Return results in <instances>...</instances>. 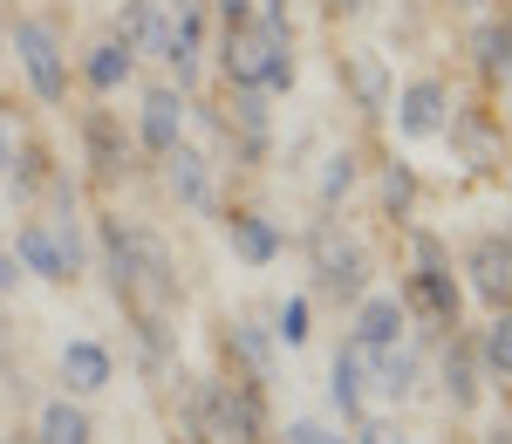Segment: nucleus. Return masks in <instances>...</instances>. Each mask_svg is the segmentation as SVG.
Listing matches in <instances>:
<instances>
[{
	"label": "nucleus",
	"instance_id": "nucleus-1",
	"mask_svg": "<svg viewBox=\"0 0 512 444\" xmlns=\"http://www.w3.org/2000/svg\"><path fill=\"white\" fill-rule=\"evenodd\" d=\"M110 274H117V294L144 315V335H158L164 308H171V294H178L164 246L151 240V233H123V226H110Z\"/></svg>",
	"mask_w": 512,
	"mask_h": 444
},
{
	"label": "nucleus",
	"instance_id": "nucleus-2",
	"mask_svg": "<svg viewBox=\"0 0 512 444\" xmlns=\"http://www.w3.org/2000/svg\"><path fill=\"white\" fill-rule=\"evenodd\" d=\"M226 76L239 89H260V96L294 82V35L280 14H253L246 28H226Z\"/></svg>",
	"mask_w": 512,
	"mask_h": 444
},
{
	"label": "nucleus",
	"instance_id": "nucleus-3",
	"mask_svg": "<svg viewBox=\"0 0 512 444\" xmlns=\"http://www.w3.org/2000/svg\"><path fill=\"white\" fill-rule=\"evenodd\" d=\"M14 55H21V69H28V82H35L41 103H62V96H69L62 48H55V35H48L41 21H14Z\"/></svg>",
	"mask_w": 512,
	"mask_h": 444
},
{
	"label": "nucleus",
	"instance_id": "nucleus-4",
	"mask_svg": "<svg viewBox=\"0 0 512 444\" xmlns=\"http://www.w3.org/2000/svg\"><path fill=\"white\" fill-rule=\"evenodd\" d=\"M14 260H21L35 281H69V274H76V253L62 246V233H48V226H21V233H14Z\"/></svg>",
	"mask_w": 512,
	"mask_h": 444
},
{
	"label": "nucleus",
	"instance_id": "nucleus-5",
	"mask_svg": "<svg viewBox=\"0 0 512 444\" xmlns=\"http://www.w3.org/2000/svg\"><path fill=\"white\" fill-rule=\"evenodd\" d=\"M315 274H321V287L355 294V287H362V246H355L349 233H335V226H321L315 233Z\"/></svg>",
	"mask_w": 512,
	"mask_h": 444
},
{
	"label": "nucleus",
	"instance_id": "nucleus-6",
	"mask_svg": "<svg viewBox=\"0 0 512 444\" xmlns=\"http://www.w3.org/2000/svg\"><path fill=\"white\" fill-rule=\"evenodd\" d=\"M417 260H424V267H417L410 294H417V301L431 308L437 322H458V281H451V267L437 260V246H431V240H417Z\"/></svg>",
	"mask_w": 512,
	"mask_h": 444
},
{
	"label": "nucleus",
	"instance_id": "nucleus-7",
	"mask_svg": "<svg viewBox=\"0 0 512 444\" xmlns=\"http://www.w3.org/2000/svg\"><path fill=\"white\" fill-rule=\"evenodd\" d=\"M376 356H383V349H369V342H355V335L342 342V356H335V383H328L342 410H362L369 383H376Z\"/></svg>",
	"mask_w": 512,
	"mask_h": 444
},
{
	"label": "nucleus",
	"instance_id": "nucleus-8",
	"mask_svg": "<svg viewBox=\"0 0 512 444\" xmlns=\"http://www.w3.org/2000/svg\"><path fill=\"white\" fill-rule=\"evenodd\" d=\"M396 130L403 137H437L444 130V82H410L403 89V103H396Z\"/></svg>",
	"mask_w": 512,
	"mask_h": 444
},
{
	"label": "nucleus",
	"instance_id": "nucleus-9",
	"mask_svg": "<svg viewBox=\"0 0 512 444\" xmlns=\"http://www.w3.org/2000/svg\"><path fill=\"white\" fill-rule=\"evenodd\" d=\"M205 404H212V424H219L226 444H253L260 438V404H253L246 390H212Z\"/></svg>",
	"mask_w": 512,
	"mask_h": 444
},
{
	"label": "nucleus",
	"instance_id": "nucleus-10",
	"mask_svg": "<svg viewBox=\"0 0 512 444\" xmlns=\"http://www.w3.org/2000/svg\"><path fill=\"white\" fill-rule=\"evenodd\" d=\"M62 383L82 390V397L110 390V349H103V342H69V349H62Z\"/></svg>",
	"mask_w": 512,
	"mask_h": 444
},
{
	"label": "nucleus",
	"instance_id": "nucleus-11",
	"mask_svg": "<svg viewBox=\"0 0 512 444\" xmlns=\"http://www.w3.org/2000/svg\"><path fill=\"white\" fill-rule=\"evenodd\" d=\"M117 41L130 48V55H158V41H164L158 0H123L117 7Z\"/></svg>",
	"mask_w": 512,
	"mask_h": 444
},
{
	"label": "nucleus",
	"instance_id": "nucleus-12",
	"mask_svg": "<svg viewBox=\"0 0 512 444\" xmlns=\"http://www.w3.org/2000/svg\"><path fill=\"white\" fill-rule=\"evenodd\" d=\"M178 130H185L178 89H151V96H144V144H151V151H178Z\"/></svg>",
	"mask_w": 512,
	"mask_h": 444
},
{
	"label": "nucleus",
	"instance_id": "nucleus-13",
	"mask_svg": "<svg viewBox=\"0 0 512 444\" xmlns=\"http://www.w3.org/2000/svg\"><path fill=\"white\" fill-rule=\"evenodd\" d=\"M396 335H403V301H396V294H369L362 315H355V342H369V349H396Z\"/></svg>",
	"mask_w": 512,
	"mask_h": 444
},
{
	"label": "nucleus",
	"instance_id": "nucleus-14",
	"mask_svg": "<svg viewBox=\"0 0 512 444\" xmlns=\"http://www.w3.org/2000/svg\"><path fill=\"white\" fill-rule=\"evenodd\" d=\"M472 274H478V294H485V301H499V308L512 301V253L499 240H485L472 253Z\"/></svg>",
	"mask_w": 512,
	"mask_h": 444
},
{
	"label": "nucleus",
	"instance_id": "nucleus-15",
	"mask_svg": "<svg viewBox=\"0 0 512 444\" xmlns=\"http://www.w3.org/2000/svg\"><path fill=\"white\" fill-rule=\"evenodd\" d=\"M164 158H171V192H178L185 205H198V212H205V205H212V178H205V158H198V151H185V144H178V151H164Z\"/></svg>",
	"mask_w": 512,
	"mask_h": 444
},
{
	"label": "nucleus",
	"instance_id": "nucleus-16",
	"mask_svg": "<svg viewBox=\"0 0 512 444\" xmlns=\"http://www.w3.org/2000/svg\"><path fill=\"white\" fill-rule=\"evenodd\" d=\"M233 246L246 253V260H253V267H267V260L280 253V233L267 226V219H253V212H239V219H233Z\"/></svg>",
	"mask_w": 512,
	"mask_h": 444
},
{
	"label": "nucleus",
	"instance_id": "nucleus-17",
	"mask_svg": "<svg viewBox=\"0 0 512 444\" xmlns=\"http://www.w3.org/2000/svg\"><path fill=\"white\" fill-rule=\"evenodd\" d=\"M96 431H89V417H82L76 404H48L41 410V444H89Z\"/></svg>",
	"mask_w": 512,
	"mask_h": 444
},
{
	"label": "nucleus",
	"instance_id": "nucleus-18",
	"mask_svg": "<svg viewBox=\"0 0 512 444\" xmlns=\"http://www.w3.org/2000/svg\"><path fill=\"white\" fill-rule=\"evenodd\" d=\"M123 76H130V48H123V41H103V48H89V82H96V89H117Z\"/></svg>",
	"mask_w": 512,
	"mask_h": 444
},
{
	"label": "nucleus",
	"instance_id": "nucleus-19",
	"mask_svg": "<svg viewBox=\"0 0 512 444\" xmlns=\"http://www.w3.org/2000/svg\"><path fill=\"white\" fill-rule=\"evenodd\" d=\"M89 158H96V171H123V137H117V123L103 117H89Z\"/></svg>",
	"mask_w": 512,
	"mask_h": 444
},
{
	"label": "nucleus",
	"instance_id": "nucleus-20",
	"mask_svg": "<svg viewBox=\"0 0 512 444\" xmlns=\"http://www.w3.org/2000/svg\"><path fill=\"white\" fill-rule=\"evenodd\" d=\"M444 390H451V404H472L478 383H472V349H451V363H444Z\"/></svg>",
	"mask_w": 512,
	"mask_h": 444
},
{
	"label": "nucleus",
	"instance_id": "nucleus-21",
	"mask_svg": "<svg viewBox=\"0 0 512 444\" xmlns=\"http://www.w3.org/2000/svg\"><path fill=\"white\" fill-rule=\"evenodd\" d=\"M478 55H485V69H512V21L506 28H499V21L478 28Z\"/></svg>",
	"mask_w": 512,
	"mask_h": 444
},
{
	"label": "nucleus",
	"instance_id": "nucleus-22",
	"mask_svg": "<svg viewBox=\"0 0 512 444\" xmlns=\"http://www.w3.org/2000/svg\"><path fill=\"white\" fill-rule=\"evenodd\" d=\"M349 185H355V158H349V151H335L328 171H321V199H342Z\"/></svg>",
	"mask_w": 512,
	"mask_h": 444
},
{
	"label": "nucleus",
	"instance_id": "nucleus-23",
	"mask_svg": "<svg viewBox=\"0 0 512 444\" xmlns=\"http://www.w3.org/2000/svg\"><path fill=\"white\" fill-rule=\"evenodd\" d=\"M233 342H239V356H246L253 369H267V363H274V349H267V335H260L253 322H239V328H233Z\"/></svg>",
	"mask_w": 512,
	"mask_h": 444
},
{
	"label": "nucleus",
	"instance_id": "nucleus-24",
	"mask_svg": "<svg viewBox=\"0 0 512 444\" xmlns=\"http://www.w3.org/2000/svg\"><path fill=\"white\" fill-rule=\"evenodd\" d=\"M485 356H492V369H506V376H512V315H499V322H492V335H485Z\"/></svg>",
	"mask_w": 512,
	"mask_h": 444
},
{
	"label": "nucleus",
	"instance_id": "nucleus-25",
	"mask_svg": "<svg viewBox=\"0 0 512 444\" xmlns=\"http://www.w3.org/2000/svg\"><path fill=\"white\" fill-rule=\"evenodd\" d=\"M355 89H362V103H383V62L376 55H355Z\"/></svg>",
	"mask_w": 512,
	"mask_h": 444
},
{
	"label": "nucleus",
	"instance_id": "nucleus-26",
	"mask_svg": "<svg viewBox=\"0 0 512 444\" xmlns=\"http://www.w3.org/2000/svg\"><path fill=\"white\" fill-rule=\"evenodd\" d=\"M280 342H308V301H280Z\"/></svg>",
	"mask_w": 512,
	"mask_h": 444
},
{
	"label": "nucleus",
	"instance_id": "nucleus-27",
	"mask_svg": "<svg viewBox=\"0 0 512 444\" xmlns=\"http://www.w3.org/2000/svg\"><path fill=\"white\" fill-rule=\"evenodd\" d=\"M14 151H21V130H14L7 103H0V171H14Z\"/></svg>",
	"mask_w": 512,
	"mask_h": 444
},
{
	"label": "nucleus",
	"instance_id": "nucleus-28",
	"mask_svg": "<svg viewBox=\"0 0 512 444\" xmlns=\"http://www.w3.org/2000/svg\"><path fill=\"white\" fill-rule=\"evenodd\" d=\"M219 14H226V28H246L260 14V0H219Z\"/></svg>",
	"mask_w": 512,
	"mask_h": 444
},
{
	"label": "nucleus",
	"instance_id": "nucleus-29",
	"mask_svg": "<svg viewBox=\"0 0 512 444\" xmlns=\"http://www.w3.org/2000/svg\"><path fill=\"white\" fill-rule=\"evenodd\" d=\"M287 438H294V444H342V438H335V431H321V424H294Z\"/></svg>",
	"mask_w": 512,
	"mask_h": 444
},
{
	"label": "nucleus",
	"instance_id": "nucleus-30",
	"mask_svg": "<svg viewBox=\"0 0 512 444\" xmlns=\"http://www.w3.org/2000/svg\"><path fill=\"white\" fill-rule=\"evenodd\" d=\"M362 444H403V438H396L390 424H369V431H362Z\"/></svg>",
	"mask_w": 512,
	"mask_h": 444
},
{
	"label": "nucleus",
	"instance_id": "nucleus-31",
	"mask_svg": "<svg viewBox=\"0 0 512 444\" xmlns=\"http://www.w3.org/2000/svg\"><path fill=\"white\" fill-rule=\"evenodd\" d=\"M14 281H21V267H14V253L0 246V287H14Z\"/></svg>",
	"mask_w": 512,
	"mask_h": 444
},
{
	"label": "nucleus",
	"instance_id": "nucleus-32",
	"mask_svg": "<svg viewBox=\"0 0 512 444\" xmlns=\"http://www.w3.org/2000/svg\"><path fill=\"white\" fill-rule=\"evenodd\" d=\"M492 444H512V431H499V438H492Z\"/></svg>",
	"mask_w": 512,
	"mask_h": 444
},
{
	"label": "nucleus",
	"instance_id": "nucleus-33",
	"mask_svg": "<svg viewBox=\"0 0 512 444\" xmlns=\"http://www.w3.org/2000/svg\"><path fill=\"white\" fill-rule=\"evenodd\" d=\"M342 7H362V0H342Z\"/></svg>",
	"mask_w": 512,
	"mask_h": 444
},
{
	"label": "nucleus",
	"instance_id": "nucleus-34",
	"mask_svg": "<svg viewBox=\"0 0 512 444\" xmlns=\"http://www.w3.org/2000/svg\"><path fill=\"white\" fill-rule=\"evenodd\" d=\"M465 7H485V0H465Z\"/></svg>",
	"mask_w": 512,
	"mask_h": 444
}]
</instances>
